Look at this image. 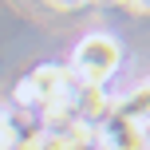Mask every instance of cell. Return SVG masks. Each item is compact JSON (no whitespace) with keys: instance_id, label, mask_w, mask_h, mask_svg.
<instances>
[{"instance_id":"6da1fadb","label":"cell","mask_w":150,"mask_h":150,"mask_svg":"<svg viewBox=\"0 0 150 150\" xmlns=\"http://www.w3.org/2000/svg\"><path fill=\"white\" fill-rule=\"evenodd\" d=\"M119 63H122V47L115 44L111 36H103V32H91V36L79 40L67 71L75 79V87L87 91V87H107L111 75L119 71Z\"/></svg>"},{"instance_id":"7a4b0ae2","label":"cell","mask_w":150,"mask_h":150,"mask_svg":"<svg viewBox=\"0 0 150 150\" xmlns=\"http://www.w3.org/2000/svg\"><path fill=\"white\" fill-rule=\"evenodd\" d=\"M47 4H55V8H63V12H71V8H83L87 0H47Z\"/></svg>"},{"instance_id":"3957f363","label":"cell","mask_w":150,"mask_h":150,"mask_svg":"<svg viewBox=\"0 0 150 150\" xmlns=\"http://www.w3.org/2000/svg\"><path fill=\"white\" fill-rule=\"evenodd\" d=\"M99 4H122V0H99Z\"/></svg>"}]
</instances>
